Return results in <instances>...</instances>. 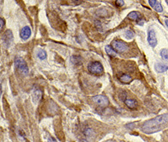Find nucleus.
<instances>
[{
  "mask_svg": "<svg viewBox=\"0 0 168 142\" xmlns=\"http://www.w3.org/2000/svg\"><path fill=\"white\" fill-rule=\"evenodd\" d=\"M168 126V114L160 115L145 121L140 127V130L145 134H153L162 130Z\"/></svg>",
  "mask_w": 168,
  "mask_h": 142,
  "instance_id": "1",
  "label": "nucleus"
},
{
  "mask_svg": "<svg viewBox=\"0 0 168 142\" xmlns=\"http://www.w3.org/2000/svg\"><path fill=\"white\" fill-rule=\"evenodd\" d=\"M14 64H15V67L17 68V70L21 74H23V75H28L29 68H28V66H27L25 61L22 57L17 56L15 60H14Z\"/></svg>",
  "mask_w": 168,
  "mask_h": 142,
  "instance_id": "2",
  "label": "nucleus"
},
{
  "mask_svg": "<svg viewBox=\"0 0 168 142\" xmlns=\"http://www.w3.org/2000/svg\"><path fill=\"white\" fill-rule=\"evenodd\" d=\"M88 69L89 73L94 75H101L104 73V67L99 62H91L88 65Z\"/></svg>",
  "mask_w": 168,
  "mask_h": 142,
  "instance_id": "3",
  "label": "nucleus"
},
{
  "mask_svg": "<svg viewBox=\"0 0 168 142\" xmlns=\"http://www.w3.org/2000/svg\"><path fill=\"white\" fill-rule=\"evenodd\" d=\"M113 48L119 53H125L128 51V46L125 42H124L123 40H115L112 41Z\"/></svg>",
  "mask_w": 168,
  "mask_h": 142,
  "instance_id": "4",
  "label": "nucleus"
},
{
  "mask_svg": "<svg viewBox=\"0 0 168 142\" xmlns=\"http://www.w3.org/2000/svg\"><path fill=\"white\" fill-rule=\"evenodd\" d=\"M93 101L101 108L107 107L109 104V99L104 95H96V96L93 97Z\"/></svg>",
  "mask_w": 168,
  "mask_h": 142,
  "instance_id": "5",
  "label": "nucleus"
},
{
  "mask_svg": "<svg viewBox=\"0 0 168 142\" xmlns=\"http://www.w3.org/2000/svg\"><path fill=\"white\" fill-rule=\"evenodd\" d=\"M148 43L151 47H155L157 45V39L155 36V33L153 30H150L148 32Z\"/></svg>",
  "mask_w": 168,
  "mask_h": 142,
  "instance_id": "6",
  "label": "nucleus"
},
{
  "mask_svg": "<svg viewBox=\"0 0 168 142\" xmlns=\"http://www.w3.org/2000/svg\"><path fill=\"white\" fill-rule=\"evenodd\" d=\"M13 34H12V31L10 30H7L5 32L3 33V43L5 44L7 47L9 46L11 43H12V41H13Z\"/></svg>",
  "mask_w": 168,
  "mask_h": 142,
  "instance_id": "7",
  "label": "nucleus"
},
{
  "mask_svg": "<svg viewBox=\"0 0 168 142\" xmlns=\"http://www.w3.org/2000/svg\"><path fill=\"white\" fill-rule=\"evenodd\" d=\"M19 35H20V38H21L22 40H28L30 37V35H31V30H30V28L29 26L23 27L21 30H20Z\"/></svg>",
  "mask_w": 168,
  "mask_h": 142,
  "instance_id": "8",
  "label": "nucleus"
},
{
  "mask_svg": "<svg viewBox=\"0 0 168 142\" xmlns=\"http://www.w3.org/2000/svg\"><path fill=\"white\" fill-rule=\"evenodd\" d=\"M42 96H43V92L41 91V89H35L32 95L33 102L35 103V104H38L39 102L41 100V99H42Z\"/></svg>",
  "mask_w": 168,
  "mask_h": 142,
  "instance_id": "9",
  "label": "nucleus"
},
{
  "mask_svg": "<svg viewBox=\"0 0 168 142\" xmlns=\"http://www.w3.org/2000/svg\"><path fill=\"white\" fill-rule=\"evenodd\" d=\"M149 3L150 7H151L153 9L158 13H161L163 11V8L161 4H160L157 0H149Z\"/></svg>",
  "mask_w": 168,
  "mask_h": 142,
  "instance_id": "10",
  "label": "nucleus"
},
{
  "mask_svg": "<svg viewBox=\"0 0 168 142\" xmlns=\"http://www.w3.org/2000/svg\"><path fill=\"white\" fill-rule=\"evenodd\" d=\"M124 103H125V104L129 109H135L138 107V103H137V101L135 100V99H126L124 101Z\"/></svg>",
  "mask_w": 168,
  "mask_h": 142,
  "instance_id": "11",
  "label": "nucleus"
},
{
  "mask_svg": "<svg viewBox=\"0 0 168 142\" xmlns=\"http://www.w3.org/2000/svg\"><path fill=\"white\" fill-rule=\"evenodd\" d=\"M128 19L133 21H138L139 19H141V14L137 11H132L128 14Z\"/></svg>",
  "mask_w": 168,
  "mask_h": 142,
  "instance_id": "12",
  "label": "nucleus"
},
{
  "mask_svg": "<svg viewBox=\"0 0 168 142\" xmlns=\"http://www.w3.org/2000/svg\"><path fill=\"white\" fill-rule=\"evenodd\" d=\"M155 69L157 73H165L168 70V66L163 63H156L155 65Z\"/></svg>",
  "mask_w": 168,
  "mask_h": 142,
  "instance_id": "13",
  "label": "nucleus"
},
{
  "mask_svg": "<svg viewBox=\"0 0 168 142\" xmlns=\"http://www.w3.org/2000/svg\"><path fill=\"white\" fill-rule=\"evenodd\" d=\"M120 81L124 84H128V83H130L133 80V78H131V76H130L129 74H122L119 78Z\"/></svg>",
  "mask_w": 168,
  "mask_h": 142,
  "instance_id": "14",
  "label": "nucleus"
},
{
  "mask_svg": "<svg viewBox=\"0 0 168 142\" xmlns=\"http://www.w3.org/2000/svg\"><path fill=\"white\" fill-rule=\"evenodd\" d=\"M105 51L108 54V56L110 57H115L117 55V51H115V49L113 48L112 46H105Z\"/></svg>",
  "mask_w": 168,
  "mask_h": 142,
  "instance_id": "15",
  "label": "nucleus"
},
{
  "mask_svg": "<svg viewBox=\"0 0 168 142\" xmlns=\"http://www.w3.org/2000/svg\"><path fill=\"white\" fill-rule=\"evenodd\" d=\"M71 62L74 65H82L83 64V60L80 56H72L71 57Z\"/></svg>",
  "mask_w": 168,
  "mask_h": 142,
  "instance_id": "16",
  "label": "nucleus"
},
{
  "mask_svg": "<svg viewBox=\"0 0 168 142\" xmlns=\"http://www.w3.org/2000/svg\"><path fill=\"white\" fill-rule=\"evenodd\" d=\"M83 134L86 137H89V138L94 136V131L90 128H86L84 129V131H83Z\"/></svg>",
  "mask_w": 168,
  "mask_h": 142,
  "instance_id": "17",
  "label": "nucleus"
},
{
  "mask_svg": "<svg viewBox=\"0 0 168 142\" xmlns=\"http://www.w3.org/2000/svg\"><path fill=\"white\" fill-rule=\"evenodd\" d=\"M37 57L40 60H45L47 57V54L44 50H40L37 52Z\"/></svg>",
  "mask_w": 168,
  "mask_h": 142,
  "instance_id": "18",
  "label": "nucleus"
},
{
  "mask_svg": "<svg viewBox=\"0 0 168 142\" xmlns=\"http://www.w3.org/2000/svg\"><path fill=\"white\" fill-rule=\"evenodd\" d=\"M160 56L162 57V59L168 61V50L167 49H162L160 52Z\"/></svg>",
  "mask_w": 168,
  "mask_h": 142,
  "instance_id": "19",
  "label": "nucleus"
},
{
  "mask_svg": "<svg viewBox=\"0 0 168 142\" xmlns=\"http://www.w3.org/2000/svg\"><path fill=\"white\" fill-rule=\"evenodd\" d=\"M125 36L129 40H131L134 37V33L131 30H126L125 33Z\"/></svg>",
  "mask_w": 168,
  "mask_h": 142,
  "instance_id": "20",
  "label": "nucleus"
},
{
  "mask_svg": "<svg viewBox=\"0 0 168 142\" xmlns=\"http://www.w3.org/2000/svg\"><path fill=\"white\" fill-rule=\"evenodd\" d=\"M115 4L118 7H122V6L125 5V2H124V0H116L115 1Z\"/></svg>",
  "mask_w": 168,
  "mask_h": 142,
  "instance_id": "21",
  "label": "nucleus"
},
{
  "mask_svg": "<svg viewBox=\"0 0 168 142\" xmlns=\"http://www.w3.org/2000/svg\"><path fill=\"white\" fill-rule=\"evenodd\" d=\"M94 23H95V25H96L97 29H98L99 31H101L102 30V24L101 23H100L99 21H98V20H97V21H94Z\"/></svg>",
  "mask_w": 168,
  "mask_h": 142,
  "instance_id": "22",
  "label": "nucleus"
},
{
  "mask_svg": "<svg viewBox=\"0 0 168 142\" xmlns=\"http://www.w3.org/2000/svg\"><path fill=\"white\" fill-rule=\"evenodd\" d=\"M0 24H1V27H0V29H1V30H3V27H4V24H5V20H4L3 18H1V19H0Z\"/></svg>",
  "mask_w": 168,
  "mask_h": 142,
  "instance_id": "23",
  "label": "nucleus"
},
{
  "mask_svg": "<svg viewBox=\"0 0 168 142\" xmlns=\"http://www.w3.org/2000/svg\"><path fill=\"white\" fill-rule=\"evenodd\" d=\"M135 124L134 123L129 124L126 125V128H128V129H133V128H135Z\"/></svg>",
  "mask_w": 168,
  "mask_h": 142,
  "instance_id": "24",
  "label": "nucleus"
},
{
  "mask_svg": "<svg viewBox=\"0 0 168 142\" xmlns=\"http://www.w3.org/2000/svg\"><path fill=\"white\" fill-rule=\"evenodd\" d=\"M165 25H166V26H167V28H168V19H165Z\"/></svg>",
  "mask_w": 168,
  "mask_h": 142,
  "instance_id": "25",
  "label": "nucleus"
},
{
  "mask_svg": "<svg viewBox=\"0 0 168 142\" xmlns=\"http://www.w3.org/2000/svg\"><path fill=\"white\" fill-rule=\"evenodd\" d=\"M166 3H167V4H168V0H166Z\"/></svg>",
  "mask_w": 168,
  "mask_h": 142,
  "instance_id": "26",
  "label": "nucleus"
}]
</instances>
